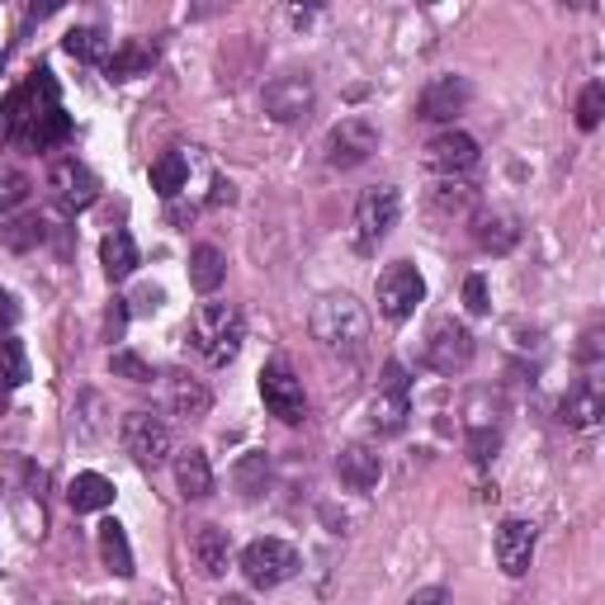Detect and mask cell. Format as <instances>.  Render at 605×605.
Masks as SVG:
<instances>
[{"instance_id": "obj_1", "label": "cell", "mask_w": 605, "mask_h": 605, "mask_svg": "<svg viewBox=\"0 0 605 605\" xmlns=\"http://www.w3.org/2000/svg\"><path fill=\"white\" fill-rule=\"evenodd\" d=\"M185 341H189V350L199 355V360H208L213 369H223V365H233L242 355L246 322H242V312L233 308V302H204V308L189 317Z\"/></svg>"}, {"instance_id": "obj_2", "label": "cell", "mask_w": 605, "mask_h": 605, "mask_svg": "<svg viewBox=\"0 0 605 605\" xmlns=\"http://www.w3.org/2000/svg\"><path fill=\"white\" fill-rule=\"evenodd\" d=\"M308 327L331 355H365L369 346V312L350 294H322L312 302Z\"/></svg>"}, {"instance_id": "obj_3", "label": "cell", "mask_w": 605, "mask_h": 605, "mask_svg": "<svg viewBox=\"0 0 605 605\" xmlns=\"http://www.w3.org/2000/svg\"><path fill=\"white\" fill-rule=\"evenodd\" d=\"M402 218V194L398 185H373L355 199V252L373 256L379 246L388 242V233L398 227Z\"/></svg>"}, {"instance_id": "obj_4", "label": "cell", "mask_w": 605, "mask_h": 605, "mask_svg": "<svg viewBox=\"0 0 605 605\" xmlns=\"http://www.w3.org/2000/svg\"><path fill=\"white\" fill-rule=\"evenodd\" d=\"M302 567L298 558V548L294 544H284V540H252L242 548V577L256 586V592H270V586H284L294 573Z\"/></svg>"}, {"instance_id": "obj_5", "label": "cell", "mask_w": 605, "mask_h": 605, "mask_svg": "<svg viewBox=\"0 0 605 605\" xmlns=\"http://www.w3.org/2000/svg\"><path fill=\"white\" fill-rule=\"evenodd\" d=\"M373 298H379V317L383 322H407L421 302H425V279L412 260H393L373 284Z\"/></svg>"}, {"instance_id": "obj_6", "label": "cell", "mask_w": 605, "mask_h": 605, "mask_svg": "<svg viewBox=\"0 0 605 605\" xmlns=\"http://www.w3.org/2000/svg\"><path fill=\"white\" fill-rule=\"evenodd\" d=\"M119 440H123V450L133 454V464H142V469H162L166 459L175 454L171 425L162 417H152V412H129V417H123Z\"/></svg>"}, {"instance_id": "obj_7", "label": "cell", "mask_w": 605, "mask_h": 605, "mask_svg": "<svg viewBox=\"0 0 605 605\" xmlns=\"http://www.w3.org/2000/svg\"><path fill=\"white\" fill-rule=\"evenodd\" d=\"M373 152H379V129H373L365 114L341 119V123H336V129L327 133V142H322V156H327L331 171H355V166H365Z\"/></svg>"}, {"instance_id": "obj_8", "label": "cell", "mask_w": 605, "mask_h": 605, "mask_svg": "<svg viewBox=\"0 0 605 605\" xmlns=\"http://www.w3.org/2000/svg\"><path fill=\"white\" fill-rule=\"evenodd\" d=\"M312 104H317V81L308 76V71H284V76L265 81V91H260V110L270 114L275 123L308 119Z\"/></svg>"}, {"instance_id": "obj_9", "label": "cell", "mask_w": 605, "mask_h": 605, "mask_svg": "<svg viewBox=\"0 0 605 605\" xmlns=\"http://www.w3.org/2000/svg\"><path fill=\"white\" fill-rule=\"evenodd\" d=\"M407 417H412V383H407V369L393 360V365H383L379 393L369 402V421L379 435H398L407 431Z\"/></svg>"}, {"instance_id": "obj_10", "label": "cell", "mask_w": 605, "mask_h": 605, "mask_svg": "<svg viewBox=\"0 0 605 605\" xmlns=\"http://www.w3.org/2000/svg\"><path fill=\"white\" fill-rule=\"evenodd\" d=\"M260 398L270 407V417H279L284 425H298L308 417V393H302V379L289 360H270L260 369Z\"/></svg>"}, {"instance_id": "obj_11", "label": "cell", "mask_w": 605, "mask_h": 605, "mask_svg": "<svg viewBox=\"0 0 605 605\" xmlns=\"http://www.w3.org/2000/svg\"><path fill=\"white\" fill-rule=\"evenodd\" d=\"M473 331L464 322H454V317H440L425 336V365L435 373H464L473 365Z\"/></svg>"}, {"instance_id": "obj_12", "label": "cell", "mask_w": 605, "mask_h": 605, "mask_svg": "<svg viewBox=\"0 0 605 605\" xmlns=\"http://www.w3.org/2000/svg\"><path fill=\"white\" fill-rule=\"evenodd\" d=\"M473 104V85L464 76H435L417 95V119L421 123H454Z\"/></svg>"}, {"instance_id": "obj_13", "label": "cell", "mask_w": 605, "mask_h": 605, "mask_svg": "<svg viewBox=\"0 0 605 605\" xmlns=\"http://www.w3.org/2000/svg\"><path fill=\"white\" fill-rule=\"evenodd\" d=\"M535 540H540V530L530 521H502L496 525V567L506 577H525L530 558H535Z\"/></svg>"}, {"instance_id": "obj_14", "label": "cell", "mask_w": 605, "mask_h": 605, "mask_svg": "<svg viewBox=\"0 0 605 605\" xmlns=\"http://www.w3.org/2000/svg\"><path fill=\"white\" fill-rule=\"evenodd\" d=\"M425 166L440 171L444 181H454V175L478 166V142L459 129H444L440 137H431V147H425Z\"/></svg>"}, {"instance_id": "obj_15", "label": "cell", "mask_w": 605, "mask_h": 605, "mask_svg": "<svg viewBox=\"0 0 605 605\" xmlns=\"http://www.w3.org/2000/svg\"><path fill=\"white\" fill-rule=\"evenodd\" d=\"M473 242H478V252H488V256H506L521 246V218L506 208H478L473 213Z\"/></svg>"}, {"instance_id": "obj_16", "label": "cell", "mask_w": 605, "mask_h": 605, "mask_svg": "<svg viewBox=\"0 0 605 605\" xmlns=\"http://www.w3.org/2000/svg\"><path fill=\"white\" fill-rule=\"evenodd\" d=\"M52 189H58L66 213H81L100 199V175L91 166H81L76 156H66V162H58V171H52Z\"/></svg>"}, {"instance_id": "obj_17", "label": "cell", "mask_w": 605, "mask_h": 605, "mask_svg": "<svg viewBox=\"0 0 605 605\" xmlns=\"http://www.w3.org/2000/svg\"><path fill=\"white\" fill-rule=\"evenodd\" d=\"M601 417H605V393L596 379H577L558 402V421L567 431H592V425H601Z\"/></svg>"}, {"instance_id": "obj_18", "label": "cell", "mask_w": 605, "mask_h": 605, "mask_svg": "<svg viewBox=\"0 0 605 605\" xmlns=\"http://www.w3.org/2000/svg\"><path fill=\"white\" fill-rule=\"evenodd\" d=\"M336 478L350 488V492H369V488H379V478H383V459L373 444H346L341 454H336Z\"/></svg>"}, {"instance_id": "obj_19", "label": "cell", "mask_w": 605, "mask_h": 605, "mask_svg": "<svg viewBox=\"0 0 605 605\" xmlns=\"http://www.w3.org/2000/svg\"><path fill=\"white\" fill-rule=\"evenodd\" d=\"M189 554L199 563L204 577H223L227 563H233V540H227L223 525H194L189 530Z\"/></svg>"}, {"instance_id": "obj_20", "label": "cell", "mask_w": 605, "mask_h": 605, "mask_svg": "<svg viewBox=\"0 0 605 605\" xmlns=\"http://www.w3.org/2000/svg\"><path fill=\"white\" fill-rule=\"evenodd\" d=\"M166 407L185 421H204L208 407H213V393L199 379H189V373H171L166 379Z\"/></svg>"}, {"instance_id": "obj_21", "label": "cell", "mask_w": 605, "mask_h": 605, "mask_svg": "<svg viewBox=\"0 0 605 605\" xmlns=\"http://www.w3.org/2000/svg\"><path fill=\"white\" fill-rule=\"evenodd\" d=\"M114 431V421H110V407H104V398L95 393H81L76 398V407H71V435H76L81 444H95V440H104Z\"/></svg>"}, {"instance_id": "obj_22", "label": "cell", "mask_w": 605, "mask_h": 605, "mask_svg": "<svg viewBox=\"0 0 605 605\" xmlns=\"http://www.w3.org/2000/svg\"><path fill=\"white\" fill-rule=\"evenodd\" d=\"M175 488H181L185 502H204V496H213V464H208L204 450L175 454Z\"/></svg>"}, {"instance_id": "obj_23", "label": "cell", "mask_w": 605, "mask_h": 605, "mask_svg": "<svg viewBox=\"0 0 605 605\" xmlns=\"http://www.w3.org/2000/svg\"><path fill=\"white\" fill-rule=\"evenodd\" d=\"M223 279H227V256L218 252V246H194L189 252V284L199 294H218L223 289Z\"/></svg>"}, {"instance_id": "obj_24", "label": "cell", "mask_w": 605, "mask_h": 605, "mask_svg": "<svg viewBox=\"0 0 605 605\" xmlns=\"http://www.w3.org/2000/svg\"><path fill=\"white\" fill-rule=\"evenodd\" d=\"M66 133H71V119L62 114V104H58V110H39V114H33V119L24 123L20 142H29V147L48 152V147H58V142H66Z\"/></svg>"}, {"instance_id": "obj_25", "label": "cell", "mask_w": 605, "mask_h": 605, "mask_svg": "<svg viewBox=\"0 0 605 605\" xmlns=\"http://www.w3.org/2000/svg\"><path fill=\"white\" fill-rule=\"evenodd\" d=\"M66 502L71 511H104L114 502V483L104 473H76L66 488Z\"/></svg>"}, {"instance_id": "obj_26", "label": "cell", "mask_w": 605, "mask_h": 605, "mask_svg": "<svg viewBox=\"0 0 605 605\" xmlns=\"http://www.w3.org/2000/svg\"><path fill=\"white\" fill-rule=\"evenodd\" d=\"M100 558H104V567H110L114 577H133L137 573V567H133V544H129V535H123L119 521L100 525Z\"/></svg>"}, {"instance_id": "obj_27", "label": "cell", "mask_w": 605, "mask_h": 605, "mask_svg": "<svg viewBox=\"0 0 605 605\" xmlns=\"http://www.w3.org/2000/svg\"><path fill=\"white\" fill-rule=\"evenodd\" d=\"M100 265H104V275H110L114 284H123L137 270V242L129 233H110L100 242Z\"/></svg>"}, {"instance_id": "obj_28", "label": "cell", "mask_w": 605, "mask_h": 605, "mask_svg": "<svg viewBox=\"0 0 605 605\" xmlns=\"http://www.w3.org/2000/svg\"><path fill=\"white\" fill-rule=\"evenodd\" d=\"M265 483H270V459H265L260 450L242 454L237 469H233V488L242 492V502H256V496L265 492Z\"/></svg>"}, {"instance_id": "obj_29", "label": "cell", "mask_w": 605, "mask_h": 605, "mask_svg": "<svg viewBox=\"0 0 605 605\" xmlns=\"http://www.w3.org/2000/svg\"><path fill=\"white\" fill-rule=\"evenodd\" d=\"M62 48L71 52L76 62H110V39H104V29L95 24H81V29H71Z\"/></svg>"}, {"instance_id": "obj_30", "label": "cell", "mask_w": 605, "mask_h": 605, "mask_svg": "<svg viewBox=\"0 0 605 605\" xmlns=\"http://www.w3.org/2000/svg\"><path fill=\"white\" fill-rule=\"evenodd\" d=\"M185 185H189V162H185L181 152H166L162 162L152 166V189L162 194V199H175Z\"/></svg>"}, {"instance_id": "obj_31", "label": "cell", "mask_w": 605, "mask_h": 605, "mask_svg": "<svg viewBox=\"0 0 605 605\" xmlns=\"http://www.w3.org/2000/svg\"><path fill=\"white\" fill-rule=\"evenodd\" d=\"M431 204L440 208V213H459V218H464V213H473L478 208V189L473 185H464V181H440L435 189H431Z\"/></svg>"}, {"instance_id": "obj_32", "label": "cell", "mask_w": 605, "mask_h": 605, "mask_svg": "<svg viewBox=\"0 0 605 605\" xmlns=\"http://www.w3.org/2000/svg\"><path fill=\"white\" fill-rule=\"evenodd\" d=\"M152 58H156L152 48L129 43V48H119L114 58L104 62V71H110V81H129V76H137V71H147V66H152Z\"/></svg>"}, {"instance_id": "obj_33", "label": "cell", "mask_w": 605, "mask_h": 605, "mask_svg": "<svg viewBox=\"0 0 605 605\" xmlns=\"http://www.w3.org/2000/svg\"><path fill=\"white\" fill-rule=\"evenodd\" d=\"M0 242H6L10 252H33V246L43 242V218H33V213H24V218H10L6 227H0Z\"/></svg>"}, {"instance_id": "obj_34", "label": "cell", "mask_w": 605, "mask_h": 605, "mask_svg": "<svg viewBox=\"0 0 605 605\" xmlns=\"http://www.w3.org/2000/svg\"><path fill=\"white\" fill-rule=\"evenodd\" d=\"M469 431H496V421H502V398L488 393V388H478L469 398Z\"/></svg>"}, {"instance_id": "obj_35", "label": "cell", "mask_w": 605, "mask_h": 605, "mask_svg": "<svg viewBox=\"0 0 605 605\" xmlns=\"http://www.w3.org/2000/svg\"><path fill=\"white\" fill-rule=\"evenodd\" d=\"M0 379H6V388L29 383V355L20 341H10V336L0 341Z\"/></svg>"}, {"instance_id": "obj_36", "label": "cell", "mask_w": 605, "mask_h": 605, "mask_svg": "<svg viewBox=\"0 0 605 605\" xmlns=\"http://www.w3.org/2000/svg\"><path fill=\"white\" fill-rule=\"evenodd\" d=\"M110 373H114V379H129V383H152L156 379L152 365L142 360V355H133V350H114L110 355Z\"/></svg>"}, {"instance_id": "obj_37", "label": "cell", "mask_w": 605, "mask_h": 605, "mask_svg": "<svg viewBox=\"0 0 605 605\" xmlns=\"http://www.w3.org/2000/svg\"><path fill=\"white\" fill-rule=\"evenodd\" d=\"M601 114H605V85L592 81V85H586V91L577 95V129L592 133L596 123H601Z\"/></svg>"}, {"instance_id": "obj_38", "label": "cell", "mask_w": 605, "mask_h": 605, "mask_svg": "<svg viewBox=\"0 0 605 605\" xmlns=\"http://www.w3.org/2000/svg\"><path fill=\"white\" fill-rule=\"evenodd\" d=\"M29 175L24 171H0V213H10V208H20L29 199Z\"/></svg>"}, {"instance_id": "obj_39", "label": "cell", "mask_w": 605, "mask_h": 605, "mask_svg": "<svg viewBox=\"0 0 605 605\" xmlns=\"http://www.w3.org/2000/svg\"><path fill=\"white\" fill-rule=\"evenodd\" d=\"M496 450H502V431H469V454H473V464H488Z\"/></svg>"}, {"instance_id": "obj_40", "label": "cell", "mask_w": 605, "mask_h": 605, "mask_svg": "<svg viewBox=\"0 0 605 605\" xmlns=\"http://www.w3.org/2000/svg\"><path fill=\"white\" fill-rule=\"evenodd\" d=\"M464 308H469L473 317H483V312L492 308V302H488V279H483V275H469V279H464Z\"/></svg>"}, {"instance_id": "obj_41", "label": "cell", "mask_w": 605, "mask_h": 605, "mask_svg": "<svg viewBox=\"0 0 605 605\" xmlns=\"http://www.w3.org/2000/svg\"><path fill=\"white\" fill-rule=\"evenodd\" d=\"M123 327H129V302L114 298V302H110V312H104V341H119Z\"/></svg>"}, {"instance_id": "obj_42", "label": "cell", "mask_w": 605, "mask_h": 605, "mask_svg": "<svg viewBox=\"0 0 605 605\" xmlns=\"http://www.w3.org/2000/svg\"><path fill=\"white\" fill-rule=\"evenodd\" d=\"M14 327H20V302H14L6 289H0V341H6Z\"/></svg>"}, {"instance_id": "obj_43", "label": "cell", "mask_w": 605, "mask_h": 605, "mask_svg": "<svg viewBox=\"0 0 605 605\" xmlns=\"http://www.w3.org/2000/svg\"><path fill=\"white\" fill-rule=\"evenodd\" d=\"M162 302H166V294L156 289V284H147V289H137L133 308H137V312H156V308H162Z\"/></svg>"}, {"instance_id": "obj_44", "label": "cell", "mask_w": 605, "mask_h": 605, "mask_svg": "<svg viewBox=\"0 0 605 605\" xmlns=\"http://www.w3.org/2000/svg\"><path fill=\"white\" fill-rule=\"evenodd\" d=\"M444 601H450V592H444V586H421V592L407 596V605H444Z\"/></svg>"}, {"instance_id": "obj_45", "label": "cell", "mask_w": 605, "mask_h": 605, "mask_svg": "<svg viewBox=\"0 0 605 605\" xmlns=\"http://www.w3.org/2000/svg\"><path fill=\"white\" fill-rule=\"evenodd\" d=\"M233 199H237V185H233V181H213L208 204H233Z\"/></svg>"}, {"instance_id": "obj_46", "label": "cell", "mask_w": 605, "mask_h": 605, "mask_svg": "<svg viewBox=\"0 0 605 605\" xmlns=\"http://www.w3.org/2000/svg\"><path fill=\"white\" fill-rule=\"evenodd\" d=\"M596 355H601V327H592L582 336V360H596Z\"/></svg>"}, {"instance_id": "obj_47", "label": "cell", "mask_w": 605, "mask_h": 605, "mask_svg": "<svg viewBox=\"0 0 605 605\" xmlns=\"http://www.w3.org/2000/svg\"><path fill=\"white\" fill-rule=\"evenodd\" d=\"M218 605H252V601H246V596H223Z\"/></svg>"}]
</instances>
